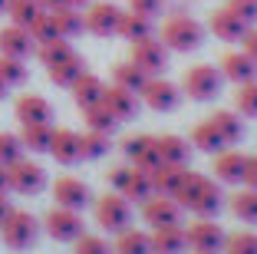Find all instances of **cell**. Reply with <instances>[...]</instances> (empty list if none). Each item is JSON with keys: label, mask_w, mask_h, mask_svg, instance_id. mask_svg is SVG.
Returning a JSON list of instances; mask_svg holds the SVG:
<instances>
[{"label": "cell", "mask_w": 257, "mask_h": 254, "mask_svg": "<svg viewBox=\"0 0 257 254\" xmlns=\"http://www.w3.org/2000/svg\"><path fill=\"white\" fill-rule=\"evenodd\" d=\"M172 198L182 205V208L195 211L198 218H214L221 211V205H224L221 185H214V179L198 175V172H185L182 185H178V192H175Z\"/></svg>", "instance_id": "obj_1"}, {"label": "cell", "mask_w": 257, "mask_h": 254, "mask_svg": "<svg viewBox=\"0 0 257 254\" xmlns=\"http://www.w3.org/2000/svg\"><path fill=\"white\" fill-rule=\"evenodd\" d=\"M159 40L175 53H188V50H198L204 40V27L188 14H172L165 23L159 27Z\"/></svg>", "instance_id": "obj_2"}, {"label": "cell", "mask_w": 257, "mask_h": 254, "mask_svg": "<svg viewBox=\"0 0 257 254\" xmlns=\"http://www.w3.org/2000/svg\"><path fill=\"white\" fill-rule=\"evenodd\" d=\"M92 215H96V224L109 234H119L122 228H128L132 221V202L122 198L119 192H106L92 202Z\"/></svg>", "instance_id": "obj_3"}, {"label": "cell", "mask_w": 257, "mask_h": 254, "mask_svg": "<svg viewBox=\"0 0 257 254\" xmlns=\"http://www.w3.org/2000/svg\"><path fill=\"white\" fill-rule=\"evenodd\" d=\"M0 238H4V244H7V247L23 251V247H30L33 241L40 238V221L30 215V211L10 208V215L0 221Z\"/></svg>", "instance_id": "obj_4"}, {"label": "cell", "mask_w": 257, "mask_h": 254, "mask_svg": "<svg viewBox=\"0 0 257 254\" xmlns=\"http://www.w3.org/2000/svg\"><path fill=\"white\" fill-rule=\"evenodd\" d=\"M224 86V76H221L218 66H208V63H198V66L185 69L182 76V93H188V99H198V103H208L214 99Z\"/></svg>", "instance_id": "obj_5"}, {"label": "cell", "mask_w": 257, "mask_h": 254, "mask_svg": "<svg viewBox=\"0 0 257 254\" xmlns=\"http://www.w3.org/2000/svg\"><path fill=\"white\" fill-rule=\"evenodd\" d=\"M109 185H112V192H119L122 198L139 202V205L152 195L149 172H145V168H136V165H115L112 172H109Z\"/></svg>", "instance_id": "obj_6"}, {"label": "cell", "mask_w": 257, "mask_h": 254, "mask_svg": "<svg viewBox=\"0 0 257 254\" xmlns=\"http://www.w3.org/2000/svg\"><path fill=\"white\" fill-rule=\"evenodd\" d=\"M7 182L17 195H40L46 188V168L30 158H17L14 165H7Z\"/></svg>", "instance_id": "obj_7"}, {"label": "cell", "mask_w": 257, "mask_h": 254, "mask_svg": "<svg viewBox=\"0 0 257 254\" xmlns=\"http://www.w3.org/2000/svg\"><path fill=\"white\" fill-rule=\"evenodd\" d=\"M182 205L175 202L172 195H155L152 192L149 198L142 202V221L149 228H165V224H182Z\"/></svg>", "instance_id": "obj_8"}, {"label": "cell", "mask_w": 257, "mask_h": 254, "mask_svg": "<svg viewBox=\"0 0 257 254\" xmlns=\"http://www.w3.org/2000/svg\"><path fill=\"white\" fill-rule=\"evenodd\" d=\"M128 60L136 63L139 69H145L149 76H162L168 66V46L159 37H145L139 43H132V56Z\"/></svg>", "instance_id": "obj_9"}, {"label": "cell", "mask_w": 257, "mask_h": 254, "mask_svg": "<svg viewBox=\"0 0 257 254\" xmlns=\"http://www.w3.org/2000/svg\"><path fill=\"white\" fill-rule=\"evenodd\" d=\"M43 228H46V234L56 238V241H76L79 234H83V218H79V211H73V208L53 205V208L46 211V218H43Z\"/></svg>", "instance_id": "obj_10"}, {"label": "cell", "mask_w": 257, "mask_h": 254, "mask_svg": "<svg viewBox=\"0 0 257 254\" xmlns=\"http://www.w3.org/2000/svg\"><path fill=\"white\" fill-rule=\"evenodd\" d=\"M83 20H86V30H89L92 37H112V33L119 30L122 7L112 4V0H99V4H89Z\"/></svg>", "instance_id": "obj_11"}, {"label": "cell", "mask_w": 257, "mask_h": 254, "mask_svg": "<svg viewBox=\"0 0 257 254\" xmlns=\"http://www.w3.org/2000/svg\"><path fill=\"white\" fill-rule=\"evenodd\" d=\"M139 99L155 112H172L175 106H178V99H182V90H178L175 82L162 79V76H149V82H145V90L139 93Z\"/></svg>", "instance_id": "obj_12"}, {"label": "cell", "mask_w": 257, "mask_h": 254, "mask_svg": "<svg viewBox=\"0 0 257 254\" xmlns=\"http://www.w3.org/2000/svg\"><path fill=\"white\" fill-rule=\"evenodd\" d=\"M53 198L56 205L63 208H73V211H83L86 205L92 202V192L83 179H76V175H63V179L53 182Z\"/></svg>", "instance_id": "obj_13"}, {"label": "cell", "mask_w": 257, "mask_h": 254, "mask_svg": "<svg viewBox=\"0 0 257 254\" xmlns=\"http://www.w3.org/2000/svg\"><path fill=\"white\" fill-rule=\"evenodd\" d=\"M188 244L195 247V251H208V254H218L224 251V228H221L218 221H211V218H201V221H195L188 228Z\"/></svg>", "instance_id": "obj_14"}, {"label": "cell", "mask_w": 257, "mask_h": 254, "mask_svg": "<svg viewBox=\"0 0 257 254\" xmlns=\"http://www.w3.org/2000/svg\"><path fill=\"white\" fill-rule=\"evenodd\" d=\"M99 103L106 106L109 112H112L119 122H125V119H136V112H139V93H132V90H125V86H102V99Z\"/></svg>", "instance_id": "obj_15"}, {"label": "cell", "mask_w": 257, "mask_h": 254, "mask_svg": "<svg viewBox=\"0 0 257 254\" xmlns=\"http://www.w3.org/2000/svg\"><path fill=\"white\" fill-rule=\"evenodd\" d=\"M122 152H125L128 165L145 168V172H152V168L162 162L159 149H155V135H128L125 142H122Z\"/></svg>", "instance_id": "obj_16"}, {"label": "cell", "mask_w": 257, "mask_h": 254, "mask_svg": "<svg viewBox=\"0 0 257 254\" xmlns=\"http://www.w3.org/2000/svg\"><path fill=\"white\" fill-rule=\"evenodd\" d=\"M0 53H4V56H20V60H27L30 53H37V43H33L27 27L10 23V27H0Z\"/></svg>", "instance_id": "obj_17"}, {"label": "cell", "mask_w": 257, "mask_h": 254, "mask_svg": "<svg viewBox=\"0 0 257 254\" xmlns=\"http://www.w3.org/2000/svg\"><path fill=\"white\" fill-rule=\"evenodd\" d=\"M221 76L224 79H231V82H250V79H257V60H250L247 53H237V50H231V53H224L221 56Z\"/></svg>", "instance_id": "obj_18"}, {"label": "cell", "mask_w": 257, "mask_h": 254, "mask_svg": "<svg viewBox=\"0 0 257 254\" xmlns=\"http://www.w3.org/2000/svg\"><path fill=\"white\" fill-rule=\"evenodd\" d=\"M208 27H211V33H214L218 40H224V43H237V40H244V33L250 30L247 23H244L241 17H234L227 7L214 10L211 20H208Z\"/></svg>", "instance_id": "obj_19"}, {"label": "cell", "mask_w": 257, "mask_h": 254, "mask_svg": "<svg viewBox=\"0 0 257 254\" xmlns=\"http://www.w3.org/2000/svg\"><path fill=\"white\" fill-rule=\"evenodd\" d=\"M244 165H247V155L234 149H221L214 155V179L224 185H237V182H244Z\"/></svg>", "instance_id": "obj_20"}, {"label": "cell", "mask_w": 257, "mask_h": 254, "mask_svg": "<svg viewBox=\"0 0 257 254\" xmlns=\"http://www.w3.org/2000/svg\"><path fill=\"white\" fill-rule=\"evenodd\" d=\"M50 155H53L60 165H76V162H83V152H79V132H73V129H53Z\"/></svg>", "instance_id": "obj_21"}, {"label": "cell", "mask_w": 257, "mask_h": 254, "mask_svg": "<svg viewBox=\"0 0 257 254\" xmlns=\"http://www.w3.org/2000/svg\"><path fill=\"white\" fill-rule=\"evenodd\" d=\"M188 247V234L182 224L152 228V254H182Z\"/></svg>", "instance_id": "obj_22"}, {"label": "cell", "mask_w": 257, "mask_h": 254, "mask_svg": "<svg viewBox=\"0 0 257 254\" xmlns=\"http://www.w3.org/2000/svg\"><path fill=\"white\" fill-rule=\"evenodd\" d=\"M14 112H17V119H20V126H27V122H50L53 106L46 103L43 96H37V93H23L14 103Z\"/></svg>", "instance_id": "obj_23"}, {"label": "cell", "mask_w": 257, "mask_h": 254, "mask_svg": "<svg viewBox=\"0 0 257 254\" xmlns=\"http://www.w3.org/2000/svg\"><path fill=\"white\" fill-rule=\"evenodd\" d=\"M185 172H188V165H168V162H159L155 168L149 172L152 179V192L155 195H175L178 185H182Z\"/></svg>", "instance_id": "obj_24"}, {"label": "cell", "mask_w": 257, "mask_h": 254, "mask_svg": "<svg viewBox=\"0 0 257 254\" xmlns=\"http://www.w3.org/2000/svg\"><path fill=\"white\" fill-rule=\"evenodd\" d=\"M155 149H159V158L168 165H188L191 158V142L182 135H155Z\"/></svg>", "instance_id": "obj_25"}, {"label": "cell", "mask_w": 257, "mask_h": 254, "mask_svg": "<svg viewBox=\"0 0 257 254\" xmlns=\"http://www.w3.org/2000/svg\"><path fill=\"white\" fill-rule=\"evenodd\" d=\"M69 93H73V103L79 106V109H86V106H92V103H99V99H102V79H99V76H92L89 69H83V73L73 79Z\"/></svg>", "instance_id": "obj_26"}, {"label": "cell", "mask_w": 257, "mask_h": 254, "mask_svg": "<svg viewBox=\"0 0 257 254\" xmlns=\"http://www.w3.org/2000/svg\"><path fill=\"white\" fill-rule=\"evenodd\" d=\"M119 37H125L128 43H139L145 37H155V27H152V17L136 14V10H122V20H119Z\"/></svg>", "instance_id": "obj_27"}, {"label": "cell", "mask_w": 257, "mask_h": 254, "mask_svg": "<svg viewBox=\"0 0 257 254\" xmlns=\"http://www.w3.org/2000/svg\"><path fill=\"white\" fill-rule=\"evenodd\" d=\"M115 254H152V234L149 231H139V228H122L115 234V244H112Z\"/></svg>", "instance_id": "obj_28"}, {"label": "cell", "mask_w": 257, "mask_h": 254, "mask_svg": "<svg viewBox=\"0 0 257 254\" xmlns=\"http://www.w3.org/2000/svg\"><path fill=\"white\" fill-rule=\"evenodd\" d=\"M20 142H23V149H30V152H50L53 126L50 122H27L20 129Z\"/></svg>", "instance_id": "obj_29"}, {"label": "cell", "mask_w": 257, "mask_h": 254, "mask_svg": "<svg viewBox=\"0 0 257 254\" xmlns=\"http://www.w3.org/2000/svg\"><path fill=\"white\" fill-rule=\"evenodd\" d=\"M50 17H53V23H56V33L66 37V40L79 37V33L86 30V20H83V14H79V7H56V10H50Z\"/></svg>", "instance_id": "obj_30"}, {"label": "cell", "mask_w": 257, "mask_h": 254, "mask_svg": "<svg viewBox=\"0 0 257 254\" xmlns=\"http://www.w3.org/2000/svg\"><path fill=\"white\" fill-rule=\"evenodd\" d=\"M191 149L208 152V155H218L221 149H227V142L218 135V129H214L211 122L204 119V122H198V126L191 129Z\"/></svg>", "instance_id": "obj_31"}, {"label": "cell", "mask_w": 257, "mask_h": 254, "mask_svg": "<svg viewBox=\"0 0 257 254\" xmlns=\"http://www.w3.org/2000/svg\"><path fill=\"white\" fill-rule=\"evenodd\" d=\"M211 122L214 129H218V135L224 139L227 145H234L237 139L244 135V126H241V116L237 112H231V109H218V112H211Z\"/></svg>", "instance_id": "obj_32"}, {"label": "cell", "mask_w": 257, "mask_h": 254, "mask_svg": "<svg viewBox=\"0 0 257 254\" xmlns=\"http://www.w3.org/2000/svg\"><path fill=\"white\" fill-rule=\"evenodd\" d=\"M112 82L115 86H125V90H132V93H142L145 82H149V73L139 69L132 60H125V63H115L112 66Z\"/></svg>", "instance_id": "obj_33"}, {"label": "cell", "mask_w": 257, "mask_h": 254, "mask_svg": "<svg viewBox=\"0 0 257 254\" xmlns=\"http://www.w3.org/2000/svg\"><path fill=\"white\" fill-rule=\"evenodd\" d=\"M37 56H40V63H43V66H56V63L76 56V50H73V43H69L66 37H56V40H46V43H40V46H37Z\"/></svg>", "instance_id": "obj_34"}, {"label": "cell", "mask_w": 257, "mask_h": 254, "mask_svg": "<svg viewBox=\"0 0 257 254\" xmlns=\"http://www.w3.org/2000/svg\"><path fill=\"white\" fill-rule=\"evenodd\" d=\"M83 122H86V129H92V132H112L115 126H119V119H115L112 112L106 109L102 103H92V106H86L83 109Z\"/></svg>", "instance_id": "obj_35"}, {"label": "cell", "mask_w": 257, "mask_h": 254, "mask_svg": "<svg viewBox=\"0 0 257 254\" xmlns=\"http://www.w3.org/2000/svg\"><path fill=\"white\" fill-rule=\"evenodd\" d=\"M83 56L76 53V56H69V60H63V63H56V66H46V73H50V82H56V86H73V79L79 73H83Z\"/></svg>", "instance_id": "obj_36"}, {"label": "cell", "mask_w": 257, "mask_h": 254, "mask_svg": "<svg viewBox=\"0 0 257 254\" xmlns=\"http://www.w3.org/2000/svg\"><path fill=\"white\" fill-rule=\"evenodd\" d=\"M231 211H234V218H241V221H257V192L254 188H241V192L231 195Z\"/></svg>", "instance_id": "obj_37"}, {"label": "cell", "mask_w": 257, "mask_h": 254, "mask_svg": "<svg viewBox=\"0 0 257 254\" xmlns=\"http://www.w3.org/2000/svg\"><path fill=\"white\" fill-rule=\"evenodd\" d=\"M40 14H46L40 7V0H10V7H7L10 23H17V27H30Z\"/></svg>", "instance_id": "obj_38"}, {"label": "cell", "mask_w": 257, "mask_h": 254, "mask_svg": "<svg viewBox=\"0 0 257 254\" xmlns=\"http://www.w3.org/2000/svg\"><path fill=\"white\" fill-rule=\"evenodd\" d=\"M79 152H83L86 162H92V158H102L109 152V135L106 132H92V129H86L83 135H79Z\"/></svg>", "instance_id": "obj_39"}, {"label": "cell", "mask_w": 257, "mask_h": 254, "mask_svg": "<svg viewBox=\"0 0 257 254\" xmlns=\"http://www.w3.org/2000/svg\"><path fill=\"white\" fill-rule=\"evenodd\" d=\"M234 106L241 116H250V119H257V79L250 82H241L234 93Z\"/></svg>", "instance_id": "obj_40"}, {"label": "cell", "mask_w": 257, "mask_h": 254, "mask_svg": "<svg viewBox=\"0 0 257 254\" xmlns=\"http://www.w3.org/2000/svg\"><path fill=\"white\" fill-rule=\"evenodd\" d=\"M0 76H4L7 86H20V82H27V63L20 56H4L0 53Z\"/></svg>", "instance_id": "obj_41"}, {"label": "cell", "mask_w": 257, "mask_h": 254, "mask_svg": "<svg viewBox=\"0 0 257 254\" xmlns=\"http://www.w3.org/2000/svg\"><path fill=\"white\" fill-rule=\"evenodd\" d=\"M224 254H257V234L254 231H234L224 238Z\"/></svg>", "instance_id": "obj_42"}, {"label": "cell", "mask_w": 257, "mask_h": 254, "mask_svg": "<svg viewBox=\"0 0 257 254\" xmlns=\"http://www.w3.org/2000/svg\"><path fill=\"white\" fill-rule=\"evenodd\" d=\"M73 244H76V247H73L76 254H115L112 244H109L106 238H99V234H86V231L79 234Z\"/></svg>", "instance_id": "obj_43"}, {"label": "cell", "mask_w": 257, "mask_h": 254, "mask_svg": "<svg viewBox=\"0 0 257 254\" xmlns=\"http://www.w3.org/2000/svg\"><path fill=\"white\" fill-rule=\"evenodd\" d=\"M27 30H30V37H33V43H46V40H56L60 37V33H56V23H53V17H50V10H46V14H40L37 20L30 23V27H27Z\"/></svg>", "instance_id": "obj_44"}, {"label": "cell", "mask_w": 257, "mask_h": 254, "mask_svg": "<svg viewBox=\"0 0 257 254\" xmlns=\"http://www.w3.org/2000/svg\"><path fill=\"white\" fill-rule=\"evenodd\" d=\"M17 158H23V142L14 132H0V165H14Z\"/></svg>", "instance_id": "obj_45"}, {"label": "cell", "mask_w": 257, "mask_h": 254, "mask_svg": "<svg viewBox=\"0 0 257 254\" xmlns=\"http://www.w3.org/2000/svg\"><path fill=\"white\" fill-rule=\"evenodd\" d=\"M227 10L234 17H241L244 23H257V0H227Z\"/></svg>", "instance_id": "obj_46"}, {"label": "cell", "mask_w": 257, "mask_h": 254, "mask_svg": "<svg viewBox=\"0 0 257 254\" xmlns=\"http://www.w3.org/2000/svg\"><path fill=\"white\" fill-rule=\"evenodd\" d=\"M162 7H165V0H128V10L145 14V17H159Z\"/></svg>", "instance_id": "obj_47"}, {"label": "cell", "mask_w": 257, "mask_h": 254, "mask_svg": "<svg viewBox=\"0 0 257 254\" xmlns=\"http://www.w3.org/2000/svg\"><path fill=\"white\" fill-rule=\"evenodd\" d=\"M244 185L257 192V155H247V165H244Z\"/></svg>", "instance_id": "obj_48"}, {"label": "cell", "mask_w": 257, "mask_h": 254, "mask_svg": "<svg viewBox=\"0 0 257 254\" xmlns=\"http://www.w3.org/2000/svg\"><path fill=\"white\" fill-rule=\"evenodd\" d=\"M241 43H244V53H247L250 60H257V30H247Z\"/></svg>", "instance_id": "obj_49"}, {"label": "cell", "mask_w": 257, "mask_h": 254, "mask_svg": "<svg viewBox=\"0 0 257 254\" xmlns=\"http://www.w3.org/2000/svg\"><path fill=\"white\" fill-rule=\"evenodd\" d=\"M10 208H14V205H10V198H7V192H0V221H4V218L10 215Z\"/></svg>", "instance_id": "obj_50"}, {"label": "cell", "mask_w": 257, "mask_h": 254, "mask_svg": "<svg viewBox=\"0 0 257 254\" xmlns=\"http://www.w3.org/2000/svg\"><path fill=\"white\" fill-rule=\"evenodd\" d=\"M40 7L43 10H56V7H69L66 0H40Z\"/></svg>", "instance_id": "obj_51"}, {"label": "cell", "mask_w": 257, "mask_h": 254, "mask_svg": "<svg viewBox=\"0 0 257 254\" xmlns=\"http://www.w3.org/2000/svg\"><path fill=\"white\" fill-rule=\"evenodd\" d=\"M0 192H10V182H7V165H0Z\"/></svg>", "instance_id": "obj_52"}, {"label": "cell", "mask_w": 257, "mask_h": 254, "mask_svg": "<svg viewBox=\"0 0 257 254\" xmlns=\"http://www.w3.org/2000/svg\"><path fill=\"white\" fill-rule=\"evenodd\" d=\"M69 7H86V4H89V0H66Z\"/></svg>", "instance_id": "obj_53"}, {"label": "cell", "mask_w": 257, "mask_h": 254, "mask_svg": "<svg viewBox=\"0 0 257 254\" xmlns=\"http://www.w3.org/2000/svg\"><path fill=\"white\" fill-rule=\"evenodd\" d=\"M7 90H10V86H7V82H4V76H0V99L7 96Z\"/></svg>", "instance_id": "obj_54"}, {"label": "cell", "mask_w": 257, "mask_h": 254, "mask_svg": "<svg viewBox=\"0 0 257 254\" xmlns=\"http://www.w3.org/2000/svg\"><path fill=\"white\" fill-rule=\"evenodd\" d=\"M7 7H10V0H0V14H7Z\"/></svg>", "instance_id": "obj_55"}, {"label": "cell", "mask_w": 257, "mask_h": 254, "mask_svg": "<svg viewBox=\"0 0 257 254\" xmlns=\"http://www.w3.org/2000/svg\"><path fill=\"white\" fill-rule=\"evenodd\" d=\"M195 254H208V251H195Z\"/></svg>", "instance_id": "obj_56"}]
</instances>
